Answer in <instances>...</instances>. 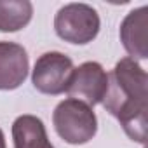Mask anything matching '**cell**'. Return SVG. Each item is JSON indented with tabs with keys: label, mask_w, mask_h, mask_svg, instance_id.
<instances>
[{
	"label": "cell",
	"mask_w": 148,
	"mask_h": 148,
	"mask_svg": "<svg viewBox=\"0 0 148 148\" xmlns=\"http://www.w3.org/2000/svg\"><path fill=\"white\" fill-rule=\"evenodd\" d=\"M101 103L120 122L131 139L146 141L148 77L132 58H124L115 64L108 75V87Z\"/></svg>",
	"instance_id": "6da1fadb"
},
{
	"label": "cell",
	"mask_w": 148,
	"mask_h": 148,
	"mask_svg": "<svg viewBox=\"0 0 148 148\" xmlns=\"http://www.w3.org/2000/svg\"><path fill=\"white\" fill-rule=\"evenodd\" d=\"M52 122L56 132L70 145H84L91 141L98 129L92 108L73 98H68L56 106Z\"/></svg>",
	"instance_id": "7a4b0ae2"
},
{
	"label": "cell",
	"mask_w": 148,
	"mask_h": 148,
	"mask_svg": "<svg viewBox=\"0 0 148 148\" xmlns=\"http://www.w3.org/2000/svg\"><path fill=\"white\" fill-rule=\"evenodd\" d=\"M56 33L70 44H87L99 32L98 12L86 4H68L54 18Z\"/></svg>",
	"instance_id": "3957f363"
},
{
	"label": "cell",
	"mask_w": 148,
	"mask_h": 148,
	"mask_svg": "<svg viewBox=\"0 0 148 148\" xmlns=\"http://www.w3.org/2000/svg\"><path fill=\"white\" fill-rule=\"evenodd\" d=\"M73 71V63L61 52L42 54L33 68V86L44 94H61L66 91Z\"/></svg>",
	"instance_id": "277c9868"
},
{
	"label": "cell",
	"mask_w": 148,
	"mask_h": 148,
	"mask_svg": "<svg viewBox=\"0 0 148 148\" xmlns=\"http://www.w3.org/2000/svg\"><path fill=\"white\" fill-rule=\"evenodd\" d=\"M108 87V75L99 63L87 61L79 68H73L71 77L66 87V92L89 106H94L103 101Z\"/></svg>",
	"instance_id": "5b68a950"
},
{
	"label": "cell",
	"mask_w": 148,
	"mask_h": 148,
	"mask_svg": "<svg viewBox=\"0 0 148 148\" xmlns=\"http://www.w3.org/2000/svg\"><path fill=\"white\" fill-rule=\"evenodd\" d=\"M28 75V54L12 42H0V89L19 87Z\"/></svg>",
	"instance_id": "8992f818"
},
{
	"label": "cell",
	"mask_w": 148,
	"mask_h": 148,
	"mask_svg": "<svg viewBox=\"0 0 148 148\" xmlns=\"http://www.w3.org/2000/svg\"><path fill=\"white\" fill-rule=\"evenodd\" d=\"M146 26H148V9L139 7L131 11L120 26V40L125 51L138 59H146L148 45H146Z\"/></svg>",
	"instance_id": "52a82bcc"
},
{
	"label": "cell",
	"mask_w": 148,
	"mask_h": 148,
	"mask_svg": "<svg viewBox=\"0 0 148 148\" xmlns=\"http://www.w3.org/2000/svg\"><path fill=\"white\" fill-rule=\"evenodd\" d=\"M14 148H54L47 139L45 127L33 115H21L12 124Z\"/></svg>",
	"instance_id": "ba28073f"
},
{
	"label": "cell",
	"mask_w": 148,
	"mask_h": 148,
	"mask_svg": "<svg viewBox=\"0 0 148 148\" xmlns=\"http://www.w3.org/2000/svg\"><path fill=\"white\" fill-rule=\"evenodd\" d=\"M33 14L28 0H0V32H18L25 28Z\"/></svg>",
	"instance_id": "9c48e42d"
},
{
	"label": "cell",
	"mask_w": 148,
	"mask_h": 148,
	"mask_svg": "<svg viewBox=\"0 0 148 148\" xmlns=\"http://www.w3.org/2000/svg\"><path fill=\"white\" fill-rule=\"evenodd\" d=\"M0 148H5V138H4L2 129H0Z\"/></svg>",
	"instance_id": "30bf717a"
}]
</instances>
